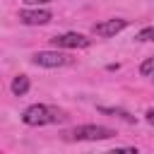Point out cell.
I'll use <instances>...</instances> for the list:
<instances>
[{
    "label": "cell",
    "instance_id": "obj_12",
    "mask_svg": "<svg viewBox=\"0 0 154 154\" xmlns=\"http://www.w3.org/2000/svg\"><path fill=\"white\" fill-rule=\"evenodd\" d=\"M26 5H46V2H53V0H22Z\"/></svg>",
    "mask_w": 154,
    "mask_h": 154
},
{
    "label": "cell",
    "instance_id": "obj_11",
    "mask_svg": "<svg viewBox=\"0 0 154 154\" xmlns=\"http://www.w3.org/2000/svg\"><path fill=\"white\" fill-rule=\"evenodd\" d=\"M144 118H147V123H149V125H154V108H147Z\"/></svg>",
    "mask_w": 154,
    "mask_h": 154
},
{
    "label": "cell",
    "instance_id": "obj_9",
    "mask_svg": "<svg viewBox=\"0 0 154 154\" xmlns=\"http://www.w3.org/2000/svg\"><path fill=\"white\" fill-rule=\"evenodd\" d=\"M140 72H142L144 77H152V75H154V55H152V58H147V60L140 65Z\"/></svg>",
    "mask_w": 154,
    "mask_h": 154
},
{
    "label": "cell",
    "instance_id": "obj_3",
    "mask_svg": "<svg viewBox=\"0 0 154 154\" xmlns=\"http://www.w3.org/2000/svg\"><path fill=\"white\" fill-rule=\"evenodd\" d=\"M31 63L38 65V67H63V65L70 63V55L63 53L60 48H55V51H38V53L31 55Z\"/></svg>",
    "mask_w": 154,
    "mask_h": 154
},
{
    "label": "cell",
    "instance_id": "obj_6",
    "mask_svg": "<svg viewBox=\"0 0 154 154\" xmlns=\"http://www.w3.org/2000/svg\"><path fill=\"white\" fill-rule=\"evenodd\" d=\"M19 19L24 24H29V26H43V24H48L53 19V14L48 10H22Z\"/></svg>",
    "mask_w": 154,
    "mask_h": 154
},
{
    "label": "cell",
    "instance_id": "obj_8",
    "mask_svg": "<svg viewBox=\"0 0 154 154\" xmlns=\"http://www.w3.org/2000/svg\"><path fill=\"white\" fill-rule=\"evenodd\" d=\"M99 111L101 113H106V116H113V118H120V120H125V123H135V116H130L128 111H123V108H111V106H99Z\"/></svg>",
    "mask_w": 154,
    "mask_h": 154
},
{
    "label": "cell",
    "instance_id": "obj_5",
    "mask_svg": "<svg viewBox=\"0 0 154 154\" xmlns=\"http://www.w3.org/2000/svg\"><path fill=\"white\" fill-rule=\"evenodd\" d=\"M125 26H128V19H120V17H116V19H103V22L94 24V34H96V36H103V38H108V36H116V34H120Z\"/></svg>",
    "mask_w": 154,
    "mask_h": 154
},
{
    "label": "cell",
    "instance_id": "obj_7",
    "mask_svg": "<svg viewBox=\"0 0 154 154\" xmlns=\"http://www.w3.org/2000/svg\"><path fill=\"white\" fill-rule=\"evenodd\" d=\"M29 87H31V84H29V77H26V75H17V77L12 79V84H10V89H12L14 96H24V94L29 91Z\"/></svg>",
    "mask_w": 154,
    "mask_h": 154
},
{
    "label": "cell",
    "instance_id": "obj_1",
    "mask_svg": "<svg viewBox=\"0 0 154 154\" xmlns=\"http://www.w3.org/2000/svg\"><path fill=\"white\" fill-rule=\"evenodd\" d=\"M22 120H24V125L38 128V125H51V123H65L67 120V113L63 108H55V106L34 103V106H29L22 113Z\"/></svg>",
    "mask_w": 154,
    "mask_h": 154
},
{
    "label": "cell",
    "instance_id": "obj_2",
    "mask_svg": "<svg viewBox=\"0 0 154 154\" xmlns=\"http://www.w3.org/2000/svg\"><path fill=\"white\" fill-rule=\"evenodd\" d=\"M111 137H116V130L106 125H77L67 132V140H77V142H101Z\"/></svg>",
    "mask_w": 154,
    "mask_h": 154
},
{
    "label": "cell",
    "instance_id": "obj_10",
    "mask_svg": "<svg viewBox=\"0 0 154 154\" xmlns=\"http://www.w3.org/2000/svg\"><path fill=\"white\" fill-rule=\"evenodd\" d=\"M137 41H154V26H147L137 34Z\"/></svg>",
    "mask_w": 154,
    "mask_h": 154
},
{
    "label": "cell",
    "instance_id": "obj_4",
    "mask_svg": "<svg viewBox=\"0 0 154 154\" xmlns=\"http://www.w3.org/2000/svg\"><path fill=\"white\" fill-rule=\"evenodd\" d=\"M53 48H87L89 46V38L84 34H77V31H67V34H60V36H53L51 38Z\"/></svg>",
    "mask_w": 154,
    "mask_h": 154
}]
</instances>
